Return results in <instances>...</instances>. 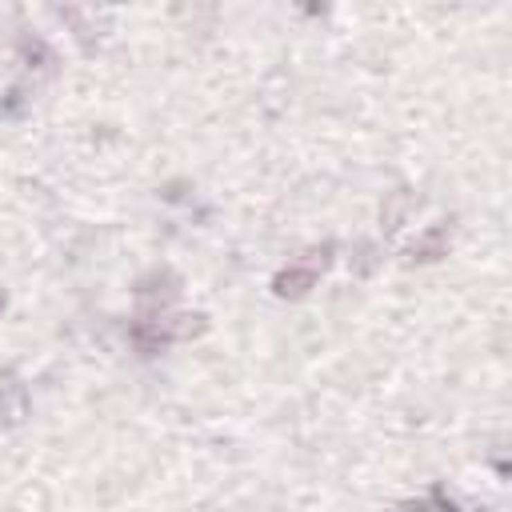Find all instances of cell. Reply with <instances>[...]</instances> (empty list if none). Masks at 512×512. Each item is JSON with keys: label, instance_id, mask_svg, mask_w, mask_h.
Listing matches in <instances>:
<instances>
[{"label": "cell", "instance_id": "6da1fadb", "mask_svg": "<svg viewBox=\"0 0 512 512\" xmlns=\"http://www.w3.org/2000/svg\"><path fill=\"white\" fill-rule=\"evenodd\" d=\"M316 276V264H304V268H293V273L280 276V293H304Z\"/></svg>", "mask_w": 512, "mask_h": 512}]
</instances>
